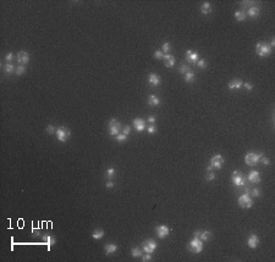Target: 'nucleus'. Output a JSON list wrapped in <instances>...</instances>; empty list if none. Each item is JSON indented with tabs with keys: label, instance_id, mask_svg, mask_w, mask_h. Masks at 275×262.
<instances>
[{
	"label": "nucleus",
	"instance_id": "nucleus-1",
	"mask_svg": "<svg viewBox=\"0 0 275 262\" xmlns=\"http://www.w3.org/2000/svg\"><path fill=\"white\" fill-rule=\"evenodd\" d=\"M263 156H264L263 152H248V154H246V156H245V161L247 165L252 167V166H256Z\"/></svg>",
	"mask_w": 275,
	"mask_h": 262
},
{
	"label": "nucleus",
	"instance_id": "nucleus-2",
	"mask_svg": "<svg viewBox=\"0 0 275 262\" xmlns=\"http://www.w3.org/2000/svg\"><path fill=\"white\" fill-rule=\"evenodd\" d=\"M188 251L193 254H201L203 251V240L199 238H193L188 244Z\"/></svg>",
	"mask_w": 275,
	"mask_h": 262
},
{
	"label": "nucleus",
	"instance_id": "nucleus-3",
	"mask_svg": "<svg viewBox=\"0 0 275 262\" xmlns=\"http://www.w3.org/2000/svg\"><path fill=\"white\" fill-rule=\"evenodd\" d=\"M272 54V46L259 42L257 43V55L259 57H268Z\"/></svg>",
	"mask_w": 275,
	"mask_h": 262
},
{
	"label": "nucleus",
	"instance_id": "nucleus-4",
	"mask_svg": "<svg viewBox=\"0 0 275 262\" xmlns=\"http://www.w3.org/2000/svg\"><path fill=\"white\" fill-rule=\"evenodd\" d=\"M108 127H109V134L113 135V137H116L121 130V123L118 121L116 118H111L109 121Z\"/></svg>",
	"mask_w": 275,
	"mask_h": 262
},
{
	"label": "nucleus",
	"instance_id": "nucleus-5",
	"mask_svg": "<svg viewBox=\"0 0 275 262\" xmlns=\"http://www.w3.org/2000/svg\"><path fill=\"white\" fill-rule=\"evenodd\" d=\"M55 134H56V138L59 141H61V143H65L66 140H67L70 137H71V132H70V129L67 127H60L56 129V132H55Z\"/></svg>",
	"mask_w": 275,
	"mask_h": 262
},
{
	"label": "nucleus",
	"instance_id": "nucleus-6",
	"mask_svg": "<svg viewBox=\"0 0 275 262\" xmlns=\"http://www.w3.org/2000/svg\"><path fill=\"white\" fill-rule=\"evenodd\" d=\"M231 181H232V184L236 185V187H245V185H246V177L242 173H240L239 171H234L232 172Z\"/></svg>",
	"mask_w": 275,
	"mask_h": 262
},
{
	"label": "nucleus",
	"instance_id": "nucleus-7",
	"mask_svg": "<svg viewBox=\"0 0 275 262\" xmlns=\"http://www.w3.org/2000/svg\"><path fill=\"white\" fill-rule=\"evenodd\" d=\"M239 205L242 207V209H250V207L253 206V200L251 198V195L248 193H245L243 195L240 196L239 199Z\"/></svg>",
	"mask_w": 275,
	"mask_h": 262
},
{
	"label": "nucleus",
	"instance_id": "nucleus-8",
	"mask_svg": "<svg viewBox=\"0 0 275 262\" xmlns=\"http://www.w3.org/2000/svg\"><path fill=\"white\" fill-rule=\"evenodd\" d=\"M155 249H157V243L153 239H148L142 244V250L147 254H153L155 251Z\"/></svg>",
	"mask_w": 275,
	"mask_h": 262
},
{
	"label": "nucleus",
	"instance_id": "nucleus-9",
	"mask_svg": "<svg viewBox=\"0 0 275 262\" xmlns=\"http://www.w3.org/2000/svg\"><path fill=\"white\" fill-rule=\"evenodd\" d=\"M224 163V157L221 155H214L210 159V166L215 170H220Z\"/></svg>",
	"mask_w": 275,
	"mask_h": 262
},
{
	"label": "nucleus",
	"instance_id": "nucleus-10",
	"mask_svg": "<svg viewBox=\"0 0 275 262\" xmlns=\"http://www.w3.org/2000/svg\"><path fill=\"white\" fill-rule=\"evenodd\" d=\"M169 233H170L169 227L164 226V224L158 226V227L155 228V234H157V237H158V238H160V239H164L165 237H168V235H169Z\"/></svg>",
	"mask_w": 275,
	"mask_h": 262
},
{
	"label": "nucleus",
	"instance_id": "nucleus-11",
	"mask_svg": "<svg viewBox=\"0 0 275 262\" xmlns=\"http://www.w3.org/2000/svg\"><path fill=\"white\" fill-rule=\"evenodd\" d=\"M164 65H165V67H168V68H173L175 66V63H176V60L175 57L171 55V54H165L164 55Z\"/></svg>",
	"mask_w": 275,
	"mask_h": 262
},
{
	"label": "nucleus",
	"instance_id": "nucleus-12",
	"mask_svg": "<svg viewBox=\"0 0 275 262\" xmlns=\"http://www.w3.org/2000/svg\"><path fill=\"white\" fill-rule=\"evenodd\" d=\"M247 245H248L251 249H256L258 245H259V238H258V235H256V234H251V235L248 237V239H247Z\"/></svg>",
	"mask_w": 275,
	"mask_h": 262
},
{
	"label": "nucleus",
	"instance_id": "nucleus-13",
	"mask_svg": "<svg viewBox=\"0 0 275 262\" xmlns=\"http://www.w3.org/2000/svg\"><path fill=\"white\" fill-rule=\"evenodd\" d=\"M186 59L188 60L191 63H197V61L199 60V54H198L197 51L187 50V51H186Z\"/></svg>",
	"mask_w": 275,
	"mask_h": 262
},
{
	"label": "nucleus",
	"instance_id": "nucleus-14",
	"mask_svg": "<svg viewBox=\"0 0 275 262\" xmlns=\"http://www.w3.org/2000/svg\"><path fill=\"white\" fill-rule=\"evenodd\" d=\"M133 126L137 132H143L146 129V121L143 118H135L133 119Z\"/></svg>",
	"mask_w": 275,
	"mask_h": 262
},
{
	"label": "nucleus",
	"instance_id": "nucleus-15",
	"mask_svg": "<svg viewBox=\"0 0 275 262\" xmlns=\"http://www.w3.org/2000/svg\"><path fill=\"white\" fill-rule=\"evenodd\" d=\"M17 61L20 65H25L30 61V55H28V53H26V51H19L17 53Z\"/></svg>",
	"mask_w": 275,
	"mask_h": 262
},
{
	"label": "nucleus",
	"instance_id": "nucleus-16",
	"mask_svg": "<svg viewBox=\"0 0 275 262\" xmlns=\"http://www.w3.org/2000/svg\"><path fill=\"white\" fill-rule=\"evenodd\" d=\"M261 14V10L258 6H251L248 10H247V16L251 18H257Z\"/></svg>",
	"mask_w": 275,
	"mask_h": 262
},
{
	"label": "nucleus",
	"instance_id": "nucleus-17",
	"mask_svg": "<svg viewBox=\"0 0 275 262\" xmlns=\"http://www.w3.org/2000/svg\"><path fill=\"white\" fill-rule=\"evenodd\" d=\"M247 179H248L251 183H259L261 182V174L257 171H251L248 177H247Z\"/></svg>",
	"mask_w": 275,
	"mask_h": 262
},
{
	"label": "nucleus",
	"instance_id": "nucleus-18",
	"mask_svg": "<svg viewBox=\"0 0 275 262\" xmlns=\"http://www.w3.org/2000/svg\"><path fill=\"white\" fill-rule=\"evenodd\" d=\"M148 82H149V84L152 87H158V85H160V77L157 76L155 73H151L149 78H148Z\"/></svg>",
	"mask_w": 275,
	"mask_h": 262
},
{
	"label": "nucleus",
	"instance_id": "nucleus-19",
	"mask_svg": "<svg viewBox=\"0 0 275 262\" xmlns=\"http://www.w3.org/2000/svg\"><path fill=\"white\" fill-rule=\"evenodd\" d=\"M242 85H243V82H242L241 79H232V81H230L229 84H228L229 89H239Z\"/></svg>",
	"mask_w": 275,
	"mask_h": 262
},
{
	"label": "nucleus",
	"instance_id": "nucleus-20",
	"mask_svg": "<svg viewBox=\"0 0 275 262\" xmlns=\"http://www.w3.org/2000/svg\"><path fill=\"white\" fill-rule=\"evenodd\" d=\"M42 239H43V242L48 245V248H49V249H50V246H53V245L55 244V238H54L53 235H49V234H45V235H43Z\"/></svg>",
	"mask_w": 275,
	"mask_h": 262
},
{
	"label": "nucleus",
	"instance_id": "nucleus-21",
	"mask_svg": "<svg viewBox=\"0 0 275 262\" xmlns=\"http://www.w3.org/2000/svg\"><path fill=\"white\" fill-rule=\"evenodd\" d=\"M104 249H105V255H111L118 251V245L116 244H107L105 246H104Z\"/></svg>",
	"mask_w": 275,
	"mask_h": 262
},
{
	"label": "nucleus",
	"instance_id": "nucleus-22",
	"mask_svg": "<svg viewBox=\"0 0 275 262\" xmlns=\"http://www.w3.org/2000/svg\"><path fill=\"white\" fill-rule=\"evenodd\" d=\"M148 105H151V106H159V105H160V99H159L158 96L152 94L149 96V99H148Z\"/></svg>",
	"mask_w": 275,
	"mask_h": 262
},
{
	"label": "nucleus",
	"instance_id": "nucleus-23",
	"mask_svg": "<svg viewBox=\"0 0 275 262\" xmlns=\"http://www.w3.org/2000/svg\"><path fill=\"white\" fill-rule=\"evenodd\" d=\"M104 231L102 228H98V229H94L93 231V233H92V238L93 239H96V240H98V239H102L103 237H104Z\"/></svg>",
	"mask_w": 275,
	"mask_h": 262
},
{
	"label": "nucleus",
	"instance_id": "nucleus-24",
	"mask_svg": "<svg viewBox=\"0 0 275 262\" xmlns=\"http://www.w3.org/2000/svg\"><path fill=\"white\" fill-rule=\"evenodd\" d=\"M212 238H213V234H212V232H209V231L202 232V233H201V237H199V239L203 240V242H210Z\"/></svg>",
	"mask_w": 275,
	"mask_h": 262
},
{
	"label": "nucleus",
	"instance_id": "nucleus-25",
	"mask_svg": "<svg viewBox=\"0 0 275 262\" xmlns=\"http://www.w3.org/2000/svg\"><path fill=\"white\" fill-rule=\"evenodd\" d=\"M201 11L204 14V15H208V14H210L212 12V6H210V4L209 3H204L201 6Z\"/></svg>",
	"mask_w": 275,
	"mask_h": 262
},
{
	"label": "nucleus",
	"instance_id": "nucleus-26",
	"mask_svg": "<svg viewBox=\"0 0 275 262\" xmlns=\"http://www.w3.org/2000/svg\"><path fill=\"white\" fill-rule=\"evenodd\" d=\"M235 18L240 21V22H242V21H245L247 18V15L245 11H236L235 12Z\"/></svg>",
	"mask_w": 275,
	"mask_h": 262
},
{
	"label": "nucleus",
	"instance_id": "nucleus-27",
	"mask_svg": "<svg viewBox=\"0 0 275 262\" xmlns=\"http://www.w3.org/2000/svg\"><path fill=\"white\" fill-rule=\"evenodd\" d=\"M185 81L187 82V83H192V82L195 81V72L193 71H188L186 74H185Z\"/></svg>",
	"mask_w": 275,
	"mask_h": 262
},
{
	"label": "nucleus",
	"instance_id": "nucleus-28",
	"mask_svg": "<svg viewBox=\"0 0 275 262\" xmlns=\"http://www.w3.org/2000/svg\"><path fill=\"white\" fill-rule=\"evenodd\" d=\"M3 70H4L5 73H12V71H14L15 68H14V65H12V63L8 62V63H5L4 66H3Z\"/></svg>",
	"mask_w": 275,
	"mask_h": 262
},
{
	"label": "nucleus",
	"instance_id": "nucleus-29",
	"mask_svg": "<svg viewBox=\"0 0 275 262\" xmlns=\"http://www.w3.org/2000/svg\"><path fill=\"white\" fill-rule=\"evenodd\" d=\"M131 255L133 256V257H140V256H142V250L138 249V248H132L131 249Z\"/></svg>",
	"mask_w": 275,
	"mask_h": 262
},
{
	"label": "nucleus",
	"instance_id": "nucleus-30",
	"mask_svg": "<svg viewBox=\"0 0 275 262\" xmlns=\"http://www.w3.org/2000/svg\"><path fill=\"white\" fill-rule=\"evenodd\" d=\"M188 71H190V66H188L187 63H182V65L180 66V68H179V72L182 73V74H186L187 72H188Z\"/></svg>",
	"mask_w": 275,
	"mask_h": 262
},
{
	"label": "nucleus",
	"instance_id": "nucleus-31",
	"mask_svg": "<svg viewBox=\"0 0 275 262\" xmlns=\"http://www.w3.org/2000/svg\"><path fill=\"white\" fill-rule=\"evenodd\" d=\"M196 65H197V66L199 67V68H207V66H208L207 61H206V60H203V59H199V60H198Z\"/></svg>",
	"mask_w": 275,
	"mask_h": 262
},
{
	"label": "nucleus",
	"instance_id": "nucleus-32",
	"mask_svg": "<svg viewBox=\"0 0 275 262\" xmlns=\"http://www.w3.org/2000/svg\"><path fill=\"white\" fill-rule=\"evenodd\" d=\"M25 72H26V67L23 66V65H20V66H17V68H16V74L17 76L25 74Z\"/></svg>",
	"mask_w": 275,
	"mask_h": 262
},
{
	"label": "nucleus",
	"instance_id": "nucleus-33",
	"mask_svg": "<svg viewBox=\"0 0 275 262\" xmlns=\"http://www.w3.org/2000/svg\"><path fill=\"white\" fill-rule=\"evenodd\" d=\"M115 138H116V140L119 141V143H124V141L127 140V135H125V134H122V133H119Z\"/></svg>",
	"mask_w": 275,
	"mask_h": 262
},
{
	"label": "nucleus",
	"instance_id": "nucleus-34",
	"mask_svg": "<svg viewBox=\"0 0 275 262\" xmlns=\"http://www.w3.org/2000/svg\"><path fill=\"white\" fill-rule=\"evenodd\" d=\"M115 176V170H114V168L113 167H110V168H108V170H107V172H105V177L107 178H113Z\"/></svg>",
	"mask_w": 275,
	"mask_h": 262
},
{
	"label": "nucleus",
	"instance_id": "nucleus-35",
	"mask_svg": "<svg viewBox=\"0 0 275 262\" xmlns=\"http://www.w3.org/2000/svg\"><path fill=\"white\" fill-rule=\"evenodd\" d=\"M170 49H171V46H170V43H164L163 46H162V51H163L164 54H169Z\"/></svg>",
	"mask_w": 275,
	"mask_h": 262
},
{
	"label": "nucleus",
	"instance_id": "nucleus-36",
	"mask_svg": "<svg viewBox=\"0 0 275 262\" xmlns=\"http://www.w3.org/2000/svg\"><path fill=\"white\" fill-rule=\"evenodd\" d=\"M214 178H215V173H214L213 171H212V172H207V174H206V181L210 182V181H213Z\"/></svg>",
	"mask_w": 275,
	"mask_h": 262
},
{
	"label": "nucleus",
	"instance_id": "nucleus-37",
	"mask_svg": "<svg viewBox=\"0 0 275 262\" xmlns=\"http://www.w3.org/2000/svg\"><path fill=\"white\" fill-rule=\"evenodd\" d=\"M164 55H165V54L162 50H155V51H154V57L158 59V60H162L164 57Z\"/></svg>",
	"mask_w": 275,
	"mask_h": 262
},
{
	"label": "nucleus",
	"instance_id": "nucleus-38",
	"mask_svg": "<svg viewBox=\"0 0 275 262\" xmlns=\"http://www.w3.org/2000/svg\"><path fill=\"white\" fill-rule=\"evenodd\" d=\"M250 194L253 196V198H258V196H261V192H259V189H257V188H254V189H251Z\"/></svg>",
	"mask_w": 275,
	"mask_h": 262
},
{
	"label": "nucleus",
	"instance_id": "nucleus-39",
	"mask_svg": "<svg viewBox=\"0 0 275 262\" xmlns=\"http://www.w3.org/2000/svg\"><path fill=\"white\" fill-rule=\"evenodd\" d=\"M147 132L149 133V134H154V133L157 132V127H155V126H154V124H151L149 127L147 128Z\"/></svg>",
	"mask_w": 275,
	"mask_h": 262
},
{
	"label": "nucleus",
	"instance_id": "nucleus-40",
	"mask_svg": "<svg viewBox=\"0 0 275 262\" xmlns=\"http://www.w3.org/2000/svg\"><path fill=\"white\" fill-rule=\"evenodd\" d=\"M55 132H56V129H55V127H54V126L49 124L48 127H47V133H48V134H54Z\"/></svg>",
	"mask_w": 275,
	"mask_h": 262
},
{
	"label": "nucleus",
	"instance_id": "nucleus-41",
	"mask_svg": "<svg viewBox=\"0 0 275 262\" xmlns=\"http://www.w3.org/2000/svg\"><path fill=\"white\" fill-rule=\"evenodd\" d=\"M130 132H131L130 127H129V126H125V127H122V132H121V133L125 134V135H127V137H129V135H130Z\"/></svg>",
	"mask_w": 275,
	"mask_h": 262
},
{
	"label": "nucleus",
	"instance_id": "nucleus-42",
	"mask_svg": "<svg viewBox=\"0 0 275 262\" xmlns=\"http://www.w3.org/2000/svg\"><path fill=\"white\" fill-rule=\"evenodd\" d=\"M12 59H14L12 53H8L6 55H5V60H6V62H11V61H12Z\"/></svg>",
	"mask_w": 275,
	"mask_h": 262
},
{
	"label": "nucleus",
	"instance_id": "nucleus-43",
	"mask_svg": "<svg viewBox=\"0 0 275 262\" xmlns=\"http://www.w3.org/2000/svg\"><path fill=\"white\" fill-rule=\"evenodd\" d=\"M151 260H152L151 254H147V252H146V255H143V257H142V261H143V262H147V261H151Z\"/></svg>",
	"mask_w": 275,
	"mask_h": 262
},
{
	"label": "nucleus",
	"instance_id": "nucleus-44",
	"mask_svg": "<svg viewBox=\"0 0 275 262\" xmlns=\"http://www.w3.org/2000/svg\"><path fill=\"white\" fill-rule=\"evenodd\" d=\"M243 87L247 90H252L253 89V84L251 83V82H246V83H243Z\"/></svg>",
	"mask_w": 275,
	"mask_h": 262
},
{
	"label": "nucleus",
	"instance_id": "nucleus-45",
	"mask_svg": "<svg viewBox=\"0 0 275 262\" xmlns=\"http://www.w3.org/2000/svg\"><path fill=\"white\" fill-rule=\"evenodd\" d=\"M261 160H262V163H263L264 166H268L269 163H270V161H269V159H268V157H264V156H263Z\"/></svg>",
	"mask_w": 275,
	"mask_h": 262
},
{
	"label": "nucleus",
	"instance_id": "nucleus-46",
	"mask_svg": "<svg viewBox=\"0 0 275 262\" xmlns=\"http://www.w3.org/2000/svg\"><path fill=\"white\" fill-rule=\"evenodd\" d=\"M155 121H157V118L154 117V116H149V117H148V122H149V124H155Z\"/></svg>",
	"mask_w": 275,
	"mask_h": 262
},
{
	"label": "nucleus",
	"instance_id": "nucleus-47",
	"mask_svg": "<svg viewBox=\"0 0 275 262\" xmlns=\"http://www.w3.org/2000/svg\"><path fill=\"white\" fill-rule=\"evenodd\" d=\"M105 187L107 188H114V182H111V181H109V182H107V184H105Z\"/></svg>",
	"mask_w": 275,
	"mask_h": 262
},
{
	"label": "nucleus",
	"instance_id": "nucleus-48",
	"mask_svg": "<svg viewBox=\"0 0 275 262\" xmlns=\"http://www.w3.org/2000/svg\"><path fill=\"white\" fill-rule=\"evenodd\" d=\"M201 233H202V231H201V229H197V231L195 232V234H193V235H195V238H199V237H201Z\"/></svg>",
	"mask_w": 275,
	"mask_h": 262
},
{
	"label": "nucleus",
	"instance_id": "nucleus-49",
	"mask_svg": "<svg viewBox=\"0 0 275 262\" xmlns=\"http://www.w3.org/2000/svg\"><path fill=\"white\" fill-rule=\"evenodd\" d=\"M213 170H214V168H213V167H212V166H210V165H209V166H208V167H207V172H212V171H213Z\"/></svg>",
	"mask_w": 275,
	"mask_h": 262
},
{
	"label": "nucleus",
	"instance_id": "nucleus-50",
	"mask_svg": "<svg viewBox=\"0 0 275 262\" xmlns=\"http://www.w3.org/2000/svg\"><path fill=\"white\" fill-rule=\"evenodd\" d=\"M274 45H275V40H274V39H273V40H272V43H270V46H272V48H273V46H274Z\"/></svg>",
	"mask_w": 275,
	"mask_h": 262
}]
</instances>
